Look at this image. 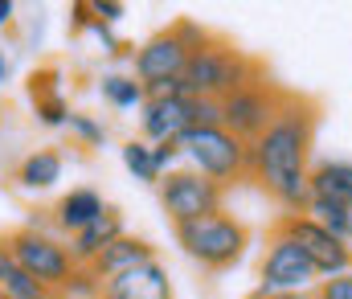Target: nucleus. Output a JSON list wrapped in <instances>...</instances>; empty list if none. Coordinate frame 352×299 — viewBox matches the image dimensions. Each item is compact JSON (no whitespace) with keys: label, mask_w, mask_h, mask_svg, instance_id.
I'll list each match as a JSON object with an SVG mask.
<instances>
[{"label":"nucleus","mask_w":352,"mask_h":299,"mask_svg":"<svg viewBox=\"0 0 352 299\" xmlns=\"http://www.w3.org/2000/svg\"><path fill=\"white\" fill-rule=\"evenodd\" d=\"M316 225H324L328 234L344 238L349 242V225H352V209L349 205H336V201H324V197H307V209H303Z\"/></svg>","instance_id":"aec40b11"},{"label":"nucleus","mask_w":352,"mask_h":299,"mask_svg":"<svg viewBox=\"0 0 352 299\" xmlns=\"http://www.w3.org/2000/svg\"><path fill=\"white\" fill-rule=\"evenodd\" d=\"M0 296H8V299H54L12 254H8L4 234H0Z\"/></svg>","instance_id":"a211bd4d"},{"label":"nucleus","mask_w":352,"mask_h":299,"mask_svg":"<svg viewBox=\"0 0 352 299\" xmlns=\"http://www.w3.org/2000/svg\"><path fill=\"white\" fill-rule=\"evenodd\" d=\"M98 299H173V279H168V267L160 258L144 263V267H131L115 279H102L98 283Z\"/></svg>","instance_id":"f8f14e48"},{"label":"nucleus","mask_w":352,"mask_h":299,"mask_svg":"<svg viewBox=\"0 0 352 299\" xmlns=\"http://www.w3.org/2000/svg\"><path fill=\"white\" fill-rule=\"evenodd\" d=\"M98 95H102L107 107H115V111H135V115H140V107L148 102L144 82H135V78H131V74H123V70L102 74V78H98Z\"/></svg>","instance_id":"6ab92c4d"},{"label":"nucleus","mask_w":352,"mask_h":299,"mask_svg":"<svg viewBox=\"0 0 352 299\" xmlns=\"http://www.w3.org/2000/svg\"><path fill=\"white\" fill-rule=\"evenodd\" d=\"M184 62H188V45L180 41V33L168 25V29L152 33L144 45L131 49V78L144 82V87H152V82H168V78H180Z\"/></svg>","instance_id":"9b49d317"},{"label":"nucleus","mask_w":352,"mask_h":299,"mask_svg":"<svg viewBox=\"0 0 352 299\" xmlns=\"http://www.w3.org/2000/svg\"><path fill=\"white\" fill-rule=\"evenodd\" d=\"M152 164H156L160 177L173 173V168H180V148H176V144H152Z\"/></svg>","instance_id":"bb28decb"},{"label":"nucleus","mask_w":352,"mask_h":299,"mask_svg":"<svg viewBox=\"0 0 352 299\" xmlns=\"http://www.w3.org/2000/svg\"><path fill=\"white\" fill-rule=\"evenodd\" d=\"M156 258V246L148 242V238H135V234H123V238H115L94 263H90L87 271L102 283V279H115V275H123V271H131V267H144V263H152Z\"/></svg>","instance_id":"4468645a"},{"label":"nucleus","mask_w":352,"mask_h":299,"mask_svg":"<svg viewBox=\"0 0 352 299\" xmlns=\"http://www.w3.org/2000/svg\"><path fill=\"white\" fill-rule=\"evenodd\" d=\"M62 168H66V160H62L58 148H37V152H29V156L21 160L16 185L29 189V193H50V189L62 181Z\"/></svg>","instance_id":"f3484780"},{"label":"nucleus","mask_w":352,"mask_h":299,"mask_svg":"<svg viewBox=\"0 0 352 299\" xmlns=\"http://www.w3.org/2000/svg\"><path fill=\"white\" fill-rule=\"evenodd\" d=\"M349 250H352V225H349Z\"/></svg>","instance_id":"7c9ffc66"},{"label":"nucleus","mask_w":352,"mask_h":299,"mask_svg":"<svg viewBox=\"0 0 352 299\" xmlns=\"http://www.w3.org/2000/svg\"><path fill=\"white\" fill-rule=\"evenodd\" d=\"M283 99H287V87L270 82V78L263 74V78L246 82L242 91H234V95H226V99L217 102L221 127H226L230 135H238L242 144H254L266 127H270V119L278 115Z\"/></svg>","instance_id":"0eeeda50"},{"label":"nucleus","mask_w":352,"mask_h":299,"mask_svg":"<svg viewBox=\"0 0 352 299\" xmlns=\"http://www.w3.org/2000/svg\"><path fill=\"white\" fill-rule=\"evenodd\" d=\"M33 107H37V123L41 127H66V119H70V102L62 99V95L41 99V102H33Z\"/></svg>","instance_id":"b1692460"},{"label":"nucleus","mask_w":352,"mask_h":299,"mask_svg":"<svg viewBox=\"0 0 352 299\" xmlns=\"http://www.w3.org/2000/svg\"><path fill=\"white\" fill-rule=\"evenodd\" d=\"M311 296L316 299H352V271L349 275H336V279H324Z\"/></svg>","instance_id":"a878e982"},{"label":"nucleus","mask_w":352,"mask_h":299,"mask_svg":"<svg viewBox=\"0 0 352 299\" xmlns=\"http://www.w3.org/2000/svg\"><path fill=\"white\" fill-rule=\"evenodd\" d=\"M119 156H123V168H127L140 185H160V173H156V164H152V144H144V140L135 135V140H127V144L119 148Z\"/></svg>","instance_id":"412c9836"},{"label":"nucleus","mask_w":352,"mask_h":299,"mask_svg":"<svg viewBox=\"0 0 352 299\" xmlns=\"http://www.w3.org/2000/svg\"><path fill=\"white\" fill-rule=\"evenodd\" d=\"M0 299H8V296H0Z\"/></svg>","instance_id":"2f4dec72"},{"label":"nucleus","mask_w":352,"mask_h":299,"mask_svg":"<svg viewBox=\"0 0 352 299\" xmlns=\"http://www.w3.org/2000/svg\"><path fill=\"white\" fill-rule=\"evenodd\" d=\"M58 82H62V70H58V66H41V70H33V74H29V99L41 102V99L62 95Z\"/></svg>","instance_id":"5701e85b"},{"label":"nucleus","mask_w":352,"mask_h":299,"mask_svg":"<svg viewBox=\"0 0 352 299\" xmlns=\"http://www.w3.org/2000/svg\"><path fill=\"white\" fill-rule=\"evenodd\" d=\"M87 8H90V16H94L98 25H115V21L127 16V4H119V0H90Z\"/></svg>","instance_id":"393cba45"},{"label":"nucleus","mask_w":352,"mask_h":299,"mask_svg":"<svg viewBox=\"0 0 352 299\" xmlns=\"http://www.w3.org/2000/svg\"><path fill=\"white\" fill-rule=\"evenodd\" d=\"M4 246H8V254H12L50 296L62 291L66 279L78 271V267L70 263L66 242H62L58 234L41 230V225H16V230H8V234H4Z\"/></svg>","instance_id":"39448f33"},{"label":"nucleus","mask_w":352,"mask_h":299,"mask_svg":"<svg viewBox=\"0 0 352 299\" xmlns=\"http://www.w3.org/2000/svg\"><path fill=\"white\" fill-rule=\"evenodd\" d=\"M246 299H316L311 291H250Z\"/></svg>","instance_id":"cd10ccee"},{"label":"nucleus","mask_w":352,"mask_h":299,"mask_svg":"<svg viewBox=\"0 0 352 299\" xmlns=\"http://www.w3.org/2000/svg\"><path fill=\"white\" fill-rule=\"evenodd\" d=\"M266 66L258 58L242 54L234 41L226 37H209L201 49L188 54L184 70H180V82H184V95L188 99H209V102H221L226 95L242 91L246 82L263 78Z\"/></svg>","instance_id":"f03ea898"},{"label":"nucleus","mask_w":352,"mask_h":299,"mask_svg":"<svg viewBox=\"0 0 352 299\" xmlns=\"http://www.w3.org/2000/svg\"><path fill=\"white\" fill-rule=\"evenodd\" d=\"M188 127H221V111L209 99H148L140 107V140L144 144H176Z\"/></svg>","instance_id":"423d86ee"},{"label":"nucleus","mask_w":352,"mask_h":299,"mask_svg":"<svg viewBox=\"0 0 352 299\" xmlns=\"http://www.w3.org/2000/svg\"><path fill=\"white\" fill-rule=\"evenodd\" d=\"M316 127H320V102L287 91L270 127L250 144V177L246 181H254L283 213L307 209V197H311L307 173L316 164Z\"/></svg>","instance_id":"f257e3e1"},{"label":"nucleus","mask_w":352,"mask_h":299,"mask_svg":"<svg viewBox=\"0 0 352 299\" xmlns=\"http://www.w3.org/2000/svg\"><path fill=\"white\" fill-rule=\"evenodd\" d=\"M307 189H311V197L336 201V205L352 209V160H340V156L316 160L307 173Z\"/></svg>","instance_id":"dca6fc26"},{"label":"nucleus","mask_w":352,"mask_h":299,"mask_svg":"<svg viewBox=\"0 0 352 299\" xmlns=\"http://www.w3.org/2000/svg\"><path fill=\"white\" fill-rule=\"evenodd\" d=\"M4 78H8V58L0 54V87H4Z\"/></svg>","instance_id":"c756f323"},{"label":"nucleus","mask_w":352,"mask_h":299,"mask_svg":"<svg viewBox=\"0 0 352 299\" xmlns=\"http://www.w3.org/2000/svg\"><path fill=\"white\" fill-rule=\"evenodd\" d=\"M316 287H320V275L307 263V254L270 230L266 250L258 258V287L254 291H316Z\"/></svg>","instance_id":"9d476101"},{"label":"nucleus","mask_w":352,"mask_h":299,"mask_svg":"<svg viewBox=\"0 0 352 299\" xmlns=\"http://www.w3.org/2000/svg\"><path fill=\"white\" fill-rule=\"evenodd\" d=\"M12 16H16V4H12V0H0V29L12 25Z\"/></svg>","instance_id":"c85d7f7f"},{"label":"nucleus","mask_w":352,"mask_h":299,"mask_svg":"<svg viewBox=\"0 0 352 299\" xmlns=\"http://www.w3.org/2000/svg\"><path fill=\"white\" fill-rule=\"evenodd\" d=\"M270 230H274V234H283L287 242H295V246L307 254V263L316 267L320 283H324V279H336V275H349V271H352L349 242H344V238H336V234H328L324 225H316L307 213H278Z\"/></svg>","instance_id":"6e6552de"},{"label":"nucleus","mask_w":352,"mask_h":299,"mask_svg":"<svg viewBox=\"0 0 352 299\" xmlns=\"http://www.w3.org/2000/svg\"><path fill=\"white\" fill-rule=\"evenodd\" d=\"M66 131H70V140H74L78 148H87V152H94V148L107 144V123L94 119V115H87V111H70Z\"/></svg>","instance_id":"4be33fe9"},{"label":"nucleus","mask_w":352,"mask_h":299,"mask_svg":"<svg viewBox=\"0 0 352 299\" xmlns=\"http://www.w3.org/2000/svg\"><path fill=\"white\" fill-rule=\"evenodd\" d=\"M176 246L209 275H226L234 271L242 258H246V246H250V230L246 221H238L230 209H217V213H205L197 221H184L173 225Z\"/></svg>","instance_id":"7ed1b4c3"},{"label":"nucleus","mask_w":352,"mask_h":299,"mask_svg":"<svg viewBox=\"0 0 352 299\" xmlns=\"http://www.w3.org/2000/svg\"><path fill=\"white\" fill-rule=\"evenodd\" d=\"M160 205H164L173 225H184V221H197L205 213L226 209V189L205 181L192 168H173L160 177Z\"/></svg>","instance_id":"1a4fd4ad"},{"label":"nucleus","mask_w":352,"mask_h":299,"mask_svg":"<svg viewBox=\"0 0 352 299\" xmlns=\"http://www.w3.org/2000/svg\"><path fill=\"white\" fill-rule=\"evenodd\" d=\"M107 209V201L98 189H90V185H78V189H70V193H62L58 205L50 209L54 213V225H58V234H66V238H74L78 230H87L90 221L98 217Z\"/></svg>","instance_id":"2eb2a0df"},{"label":"nucleus","mask_w":352,"mask_h":299,"mask_svg":"<svg viewBox=\"0 0 352 299\" xmlns=\"http://www.w3.org/2000/svg\"><path fill=\"white\" fill-rule=\"evenodd\" d=\"M176 148H180L184 168L201 173L205 181H213L221 189L250 177V144H242L226 127H188L176 140Z\"/></svg>","instance_id":"20e7f679"},{"label":"nucleus","mask_w":352,"mask_h":299,"mask_svg":"<svg viewBox=\"0 0 352 299\" xmlns=\"http://www.w3.org/2000/svg\"><path fill=\"white\" fill-rule=\"evenodd\" d=\"M123 234H127V225H123V213H119L115 205H107V209H102V213H98V217L87 225V230H78V234L66 242V250H70V263L87 271L90 263H94V258H98V254H102V250L115 242V238H123Z\"/></svg>","instance_id":"ddd939ff"}]
</instances>
